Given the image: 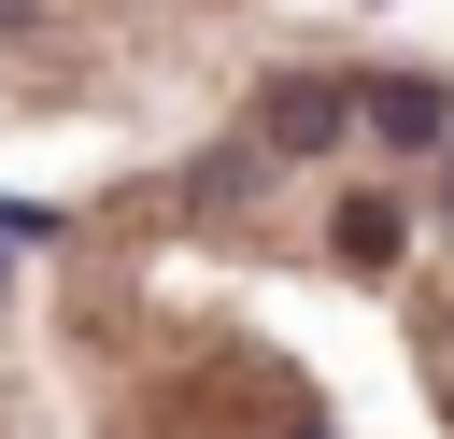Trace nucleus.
I'll list each match as a JSON object with an SVG mask.
<instances>
[{
	"mask_svg": "<svg viewBox=\"0 0 454 439\" xmlns=\"http://www.w3.org/2000/svg\"><path fill=\"white\" fill-rule=\"evenodd\" d=\"M326 142H355V85L298 71V85H270V99H255V156H326Z\"/></svg>",
	"mask_w": 454,
	"mask_h": 439,
	"instance_id": "obj_2",
	"label": "nucleus"
},
{
	"mask_svg": "<svg viewBox=\"0 0 454 439\" xmlns=\"http://www.w3.org/2000/svg\"><path fill=\"white\" fill-rule=\"evenodd\" d=\"M355 127L383 156H454V85L440 71H383V85H355Z\"/></svg>",
	"mask_w": 454,
	"mask_h": 439,
	"instance_id": "obj_1",
	"label": "nucleus"
},
{
	"mask_svg": "<svg viewBox=\"0 0 454 439\" xmlns=\"http://www.w3.org/2000/svg\"><path fill=\"white\" fill-rule=\"evenodd\" d=\"M326 241H340L355 269H383V255L411 241V212H397V198H340V227H326Z\"/></svg>",
	"mask_w": 454,
	"mask_h": 439,
	"instance_id": "obj_3",
	"label": "nucleus"
},
{
	"mask_svg": "<svg viewBox=\"0 0 454 439\" xmlns=\"http://www.w3.org/2000/svg\"><path fill=\"white\" fill-rule=\"evenodd\" d=\"M440 212H454V170H440Z\"/></svg>",
	"mask_w": 454,
	"mask_h": 439,
	"instance_id": "obj_4",
	"label": "nucleus"
}]
</instances>
